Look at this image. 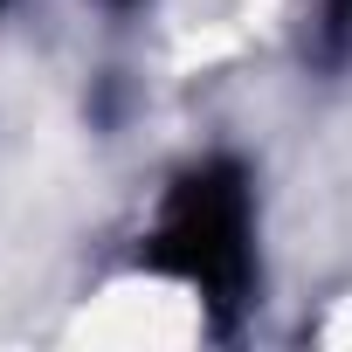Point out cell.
Wrapping results in <instances>:
<instances>
[{
    "mask_svg": "<svg viewBox=\"0 0 352 352\" xmlns=\"http://www.w3.org/2000/svg\"><path fill=\"white\" fill-rule=\"evenodd\" d=\"M318 42H324V56L352 49V0H318Z\"/></svg>",
    "mask_w": 352,
    "mask_h": 352,
    "instance_id": "7a4b0ae2",
    "label": "cell"
},
{
    "mask_svg": "<svg viewBox=\"0 0 352 352\" xmlns=\"http://www.w3.org/2000/svg\"><path fill=\"white\" fill-rule=\"evenodd\" d=\"M131 270L166 283L208 331H228L263 290V208L256 173L235 152H194L145 208Z\"/></svg>",
    "mask_w": 352,
    "mask_h": 352,
    "instance_id": "6da1fadb",
    "label": "cell"
},
{
    "mask_svg": "<svg viewBox=\"0 0 352 352\" xmlns=\"http://www.w3.org/2000/svg\"><path fill=\"white\" fill-rule=\"evenodd\" d=\"M0 8H8V0H0ZM97 8H104V14H138L145 0H97Z\"/></svg>",
    "mask_w": 352,
    "mask_h": 352,
    "instance_id": "3957f363",
    "label": "cell"
}]
</instances>
